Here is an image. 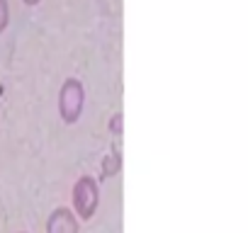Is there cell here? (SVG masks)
<instances>
[{
  "label": "cell",
  "mask_w": 248,
  "mask_h": 233,
  "mask_svg": "<svg viewBox=\"0 0 248 233\" xmlns=\"http://www.w3.org/2000/svg\"><path fill=\"white\" fill-rule=\"evenodd\" d=\"M73 209L80 218H90L97 209V185L93 177L83 175L73 187Z\"/></svg>",
  "instance_id": "cell-2"
},
{
  "label": "cell",
  "mask_w": 248,
  "mask_h": 233,
  "mask_svg": "<svg viewBox=\"0 0 248 233\" xmlns=\"http://www.w3.org/2000/svg\"><path fill=\"white\" fill-rule=\"evenodd\" d=\"M22 3H25V5H37L39 0H22Z\"/></svg>",
  "instance_id": "cell-5"
},
{
  "label": "cell",
  "mask_w": 248,
  "mask_h": 233,
  "mask_svg": "<svg viewBox=\"0 0 248 233\" xmlns=\"http://www.w3.org/2000/svg\"><path fill=\"white\" fill-rule=\"evenodd\" d=\"M85 104V90L78 78H66L59 90V114L66 124H76L83 114Z\"/></svg>",
  "instance_id": "cell-1"
},
{
  "label": "cell",
  "mask_w": 248,
  "mask_h": 233,
  "mask_svg": "<svg viewBox=\"0 0 248 233\" xmlns=\"http://www.w3.org/2000/svg\"><path fill=\"white\" fill-rule=\"evenodd\" d=\"M10 25V3L8 0H0V34H3Z\"/></svg>",
  "instance_id": "cell-4"
},
{
  "label": "cell",
  "mask_w": 248,
  "mask_h": 233,
  "mask_svg": "<svg viewBox=\"0 0 248 233\" xmlns=\"http://www.w3.org/2000/svg\"><path fill=\"white\" fill-rule=\"evenodd\" d=\"M46 233H78V223L73 218V211L66 206L54 209L49 221H46Z\"/></svg>",
  "instance_id": "cell-3"
}]
</instances>
